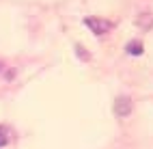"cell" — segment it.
<instances>
[{
    "label": "cell",
    "mask_w": 153,
    "mask_h": 149,
    "mask_svg": "<svg viewBox=\"0 0 153 149\" xmlns=\"http://www.w3.org/2000/svg\"><path fill=\"white\" fill-rule=\"evenodd\" d=\"M86 26H91L97 35H104V33H108L112 28V24L106 22V19H86Z\"/></svg>",
    "instance_id": "cell-1"
},
{
    "label": "cell",
    "mask_w": 153,
    "mask_h": 149,
    "mask_svg": "<svg viewBox=\"0 0 153 149\" xmlns=\"http://www.w3.org/2000/svg\"><path fill=\"white\" fill-rule=\"evenodd\" d=\"M117 112H119L121 117L129 112V99H125V97H121V99H119V102H117Z\"/></svg>",
    "instance_id": "cell-2"
},
{
    "label": "cell",
    "mask_w": 153,
    "mask_h": 149,
    "mask_svg": "<svg viewBox=\"0 0 153 149\" xmlns=\"http://www.w3.org/2000/svg\"><path fill=\"white\" fill-rule=\"evenodd\" d=\"M9 141H11V132H9L4 125H0V147L9 145Z\"/></svg>",
    "instance_id": "cell-3"
},
{
    "label": "cell",
    "mask_w": 153,
    "mask_h": 149,
    "mask_svg": "<svg viewBox=\"0 0 153 149\" xmlns=\"http://www.w3.org/2000/svg\"><path fill=\"white\" fill-rule=\"evenodd\" d=\"M140 48H142L140 43H129V45H127V52H129V54H140V52H142Z\"/></svg>",
    "instance_id": "cell-4"
}]
</instances>
